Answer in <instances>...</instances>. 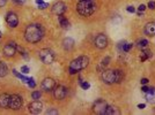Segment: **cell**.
Here are the masks:
<instances>
[{
	"mask_svg": "<svg viewBox=\"0 0 155 115\" xmlns=\"http://www.w3.org/2000/svg\"><path fill=\"white\" fill-rule=\"evenodd\" d=\"M15 4H19V5H21V4H25L26 2V0H13Z\"/></svg>",
	"mask_w": 155,
	"mask_h": 115,
	"instance_id": "37",
	"label": "cell"
},
{
	"mask_svg": "<svg viewBox=\"0 0 155 115\" xmlns=\"http://www.w3.org/2000/svg\"><path fill=\"white\" fill-rule=\"evenodd\" d=\"M63 47L64 50L66 51H71L73 47H74V39L71 38V37H67L63 40Z\"/></svg>",
	"mask_w": 155,
	"mask_h": 115,
	"instance_id": "17",
	"label": "cell"
},
{
	"mask_svg": "<svg viewBox=\"0 0 155 115\" xmlns=\"http://www.w3.org/2000/svg\"><path fill=\"white\" fill-rule=\"evenodd\" d=\"M58 21H59V26H61L63 29H68L70 28V22H68V20L65 16L58 15Z\"/></svg>",
	"mask_w": 155,
	"mask_h": 115,
	"instance_id": "19",
	"label": "cell"
},
{
	"mask_svg": "<svg viewBox=\"0 0 155 115\" xmlns=\"http://www.w3.org/2000/svg\"><path fill=\"white\" fill-rule=\"evenodd\" d=\"M113 114H119L118 108H117V107H113V106H108L104 115H113Z\"/></svg>",
	"mask_w": 155,
	"mask_h": 115,
	"instance_id": "20",
	"label": "cell"
},
{
	"mask_svg": "<svg viewBox=\"0 0 155 115\" xmlns=\"http://www.w3.org/2000/svg\"><path fill=\"white\" fill-rule=\"evenodd\" d=\"M46 114L50 115V114H58V111H56V109H49V111H46Z\"/></svg>",
	"mask_w": 155,
	"mask_h": 115,
	"instance_id": "32",
	"label": "cell"
},
{
	"mask_svg": "<svg viewBox=\"0 0 155 115\" xmlns=\"http://www.w3.org/2000/svg\"><path fill=\"white\" fill-rule=\"evenodd\" d=\"M127 12L128 13H134L136 12V9H134V7H132V6H127Z\"/></svg>",
	"mask_w": 155,
	"mask_h": 115,
	"instance_id": "33",
	"label": "cell"
},
{
	"mask_svg": "<svg viewBox=\"0 0 155 115\" xmlns=\"http://www.w3.org/2000/svg\"><path fill=\"white\" fill-rule=\"evenodd\" d=\"M148 7H149L151 9H154L155 8V1H149V2H148Z\"/></svg>",
	"mask_w": 155,
	"mask_h": 115,
	"instance_id": "34",
	"label": "cell"
},
{
	"mask_svg": "<svg viewBox=\"0 0 155 115\" xmlns=\"http://www.w3.org/2000/svg\"><path fill=\"white\" fill-rule=\"evenodd\" d=\"M107 107H108V104L104 100H102V99H99L93 105V112L96 113V114L104 115L105 114V111H107Z\"/></svg>",
	"mask_w": 155,
	"mask_h": 115,
	"instance_id": "5",
	"label": "cell"
},
{
	"mask_svg": "<svg viewBox=\"0 0 155 115\" xmlns=\"http://www.w3.org/2000/svg\"><path fill=\"white\" fill-rule=\"evenodd\" d=\"M145 107H146V105H145V104H139V105H138V108H140V109H143Z\"/></svg>",
	"mask_w": 155,
	"mask_h": 115,
	"instance_id": "40",
	"label": "cell"
},
{
	"mask_svg": "<svg viewBox=\"0 0 155 115\" xmlns=\"http://www.w3.org/2000/svg\"><path fill=\"white\" fill-rule=\"evenodd\" d=\"M146 100L149 104H155V88H152L146 92Z\"/></svg>",
	"mask_w": 155,
	"mask_h": 115,
	"instance_id": "18",
	"label": "cell"
},
{
	"mask_svg": "<svg viewBox=\"0 0 155 115\" xmlns=\"http://www.w3.org/2000/svg\"><path fill=\"white\" fill-rule=\"evenodd\" d=\"M28 85L30 86V88H35V86H36V83L34 82V79H32V78H30V79L28 81Z\"/></svg>",
	"mask_w": 155,
	"mask_h": 115,
	"instance_id": "29",
	"label": "cell"
},
{
	"mask_svg": "<svg viewBox=\"0 0 155 115\" xmlns=\"http://www.w3.org/2000/svg\"><path fill=\"white\" fill-rule=\"evenodd\" d=\"M49 5L46 4V2H42V4H38V8H41V9H45L46 7H48Z\"/></svg>",
	"mask_w": 155,
	"mask_h": 115,
	"instance_id": "30",
	"label": "cell"
},
{
	"mask_svg": "<svg viewBox=\"0 0 155 115\" xmlns=\"http://www.w3.org/2000/svg\"><path fill=\"white\" fill-rule=\"evenodd\" d=\"M7 71H8L7 66L4 64V62H0V77L6 76V75H7Z\"/></svg>",
	"mask_w": 155,
	"mask_h": 115,
	"instance_id": "23",
	"label": "cell"
},
{
	"mask_svg": "<svg viewBox=\"0 0 155 115\" xmlns=\"http://www.w3.org/2000/svg\"><path fill=\"white\" fill-rule=\"evenodd\" d=\"M22 106V98L17 94H12L9 98V108L11 109H19Z\"/></svg>",
	"mask_w": 155,
	"mask_h": 115,
	"instance_id": "7",
	"label": "cell"
},
{
	"mask_svg": "<svg viewBox=\"0 0 155 115\" xmlns=\"http://www.w3.org/2000/svg\"><path fill=\"white\" fill-rule=\"evenodd\" d=\"M141 90H142L143 92H147V91L149 90V88H148V86H147L146 84H143V85H142V88H141Z\"/></svg>",
	"mask_w": 155,
	"mask_h": 115,
	"instance_id": "35",
	"label": "cell"
},
{
	"mask_svg": "<svg viewBox=\"0 0 155 115\" xmlns=\"http://www.w3.org/2000/svg\"><path fill=\"white\" fill-rule=\"evenodd\" d=\"M0 35H1V34H0Z\"/></svg>",
	"mask_w": 155,
	"mask_h": 115,
	"instance_id": "41",
	"label": "cell"
},
{
	"mask_svg": "<svg viewBox=\"0 0 155 115\" xmlns=\"http://www.w3.org/2000/svg\"><path fill=\"white\" fill-rule=\"evenodd\" d=\"M88 64H89V59H88V56H85V55L79 56V58L74 59V60L70 64L68 73H70L71 75H74V74H76V73H79L80 70L85 69L86 67L88 66Z\"/></svg>",
	"mask_w": 155,
	"mask_h": 115,
	"instance_id": "3",
	"label": "cell"
},
{
	"mask_svg": "<svg viewBox=\"0 0 155 115\" xmlns=\"http://www.w3.org/2000/svg\"><path fill=\"white\" fill-rule=\"evenodd\" d=\"M80 85H81V88H82L84 90H88L89 88H90V84H89L88 82H81Z\"/></svg>",
	"mask_w": 155,
	"mask_h": 115,
	"instance_id": "28",
	"label": "cell"
},
{
	"mask_svg": "<svg viewBox=\"0 0 155 115\" xmlns=\"http://www.w3.org/2000/svg\"><path fill=\"white\" fill-rule=\"evenodd\" d=\"M116 71V83H120L124 79V73L122 70H115Z\"/></svg>",
	"mask_w": 155,
	"mask_h": 115,
	"instance_id": "24",
	"label": "cell"
},
{
	"mask_svg": "<svg viewBox=\"0 0 155 115\" xmlns=\"http://www.w3.org/2000/svg\"><path fill=\"white\" fill-rule=\"evenodd\" d=\"M31 97H32V99H35V100H38V99H41V97H42V93H41L40 91H34V92L31 93Z\"/></svg>",
	"mask_w": 155,
	"mask_h": 115,
	"instance_id": "27",
	"label": "cell"
},
{
	"mask_svg": "<svg viewBox=\"0 0 155 115\" xmlns=\"http://www.w3.org/2000/svg\"><path fill=\"white\" fill-rule=\"evenodd\" d=\"M13 74H14L15 76L16 77H19V78H20V79H21V81H22V82H26V83H28V81L29 79H30V77H26L25 76V75H22V74H20V73H17V71H16V70H13Z\"/></svg>",
	"mask_w": 155,
	"mask_h": 115,
	"instance_id": "25",
	"label": "cell"
},
{
	"mask_svg": "<svg viewBox=\"0 0 155 115\" xmlns=\"http://www.w3.org/2000/svg\"><path fill=\"white\" fill-rule=\"evenodd\" d=\"M21 71H22L23 74H28V73H29V68L27 67V66H23V67L21 68Z\"/></svg>",
	"mask_w": 155,
	"mask_h": 115,
	"instance_id": "31",
	"label": "cell"
},
{
	"mask_svg": "<svg viewBox=\"0 0 155 115\" xmlns=\"http://www.w3.org/2000/svg\"><path fill=\"white\" fill-rule=\"evenodd\" d=\"M95 45H96L97 49H101V50L105 49L108 46V38H107V36L103 35V34L97 35V37L95 38Z\"/></svg>",
	"mask_w": 155,
	"mask_h": 115,
	"instance_id": "9",
	"label": "cell"
},
{
	"mask_svg": "<svg viewBox=\"0 0 155 115\" xmlns=\"http://www.w3.org/2000/svg\"><path fill=\"white\" fill-rule=\"evenodd\" d=\"M9 98H11V96H8L6 93H2L0 96V107L1 108H8L9 107Z\"/></svg>",
	"mask_w": 155,
	"mask_h": 115,
	"instance_id": "16",
	"label": "cell"
},
{
	"mask_svg": "<svg viewBox=\"0 0 155 115\" xmlns=\"http://www.w3.org/2000/svg\"><path fill=\"white\" fill-rule=\"evenodd\" d=\"M67 94V90L63 85H58L53 89V96L57 100H63Z\"/></svg>",
	"mask_w": 155,
	"mask_h": 115,
	"instance_id": "8",
	"label": "cell"
},
{
	"mask_svg": "<svg viewBox=\"0 0 155 115\" xmlns=\"http://www.w3.org/2000/svg\"><path fill=\"white\" fill-rule=\"evenodd\" d=\"M147 45H148V40H146V39H140L138 41V47L139 49H145Z\"/></svg>",
	"mask_w": 155,
	"mask_h": 115,
	"instance_id": "26",
	"label": "cell"
},
{
	"mask_svg": "<svg viewBox=\"0 0 155 115\" xmlns=\"http://www.w3.org/2000/svg\"><path fill=\"white\" fill-rule=\"evenodd\" d=\"M6 1L7 0H0V7H4L6 5Z\"/></svg>",
	"mask_w": 155,
	"mask_h": 115,
	"instance_id": "39",
	"label": "cell"
},
{
	"mask_svg": "<svg viewBox=\"0 0 155 115\" xmlns=\"http://www.w3.org/2000/svg\"><path fill=\"white\" fill-rule=\"evenodd\" d=\"M40 59L43 64H50L53 62L55 60V53L52 50L50 49H44V50H41L40 51Z\"/></svg>",
	"mask_w": 155,
	"mask_h": 115,
	"instance_id": "4",
	"label": "cell"
},
{
	"mask_svg": "<svg viewBox=\"0 0 155 115\" xmlns=\"http://www.w3.org/2000/svg\"><path fill=\"white\" fill-rule=\"evenodd\" d=\"M102 81L105 84H112L116 83V71L108 69V70H103L102 73Z\"/></svg>",
	"mask_w": 155,
	"mask_h": 115,
	"instance_id": "6",
	"label": "cell"
},
{
	"mask_svg": "<svg viewBox=\"0 0 155 115\" xmlns=\"http://www.w3.org/2000/svg\"><path fill=\"white\" fill-rule=\"evenodd\" d=\"M145 34L149 37L155 36V22H148L145 26Z\"/></svg>",
	"mask_w": 155,
	"mask_h": 115,
	"instance_id": "15",
	"label": "cell"
},
{
	"mask_svg": "<svg viewBox=\"0 0 155 115\" xmlns=\"http://www.w3.org/2000/svg\"><path fill=\"white\" fill-rule=\"evenodd\" d=\"M66 11V5L63 1H58L52 6V13L56 15H63Z\"/></svg>",
	"mask_w": 155,
	"mask_h": 115,
	"instance_id": "10",
	"label": "cell"
},
{
	"mask_svg": "<svg viewBox=\"0 0 155 115\" xmlns=\"http://www.w3.org/2000/svg\"><path fill=\"white\" fill-rule=\"evenodd\" d=\"M42 108H43L42 102H40L38 100H35V101H32L29 105V111H30V113H32V114H38V113H41V112H42Z\"/></svg>",
	"mask_w": 155,
	"mask_h": 115,
	"instance_id": "13",
	"label": "cell"
},
{
	"mask_svg": "<svg viewBox=\"0 0 155 115\" xmlns=\"http://www.w3.org/2000/svg\"><path fill=\"white\" fill-rule=\"evenodd\" d=\"M76 9L78 13L82 16H90L96 11V5L93 2V0H80Z\"/></svg>",
	"mask_w": 155,
	"mask_h": 115,
	"instance_id": "2",
	"label": "cell"
},
{
	"mask_svg": "<svg viewBox=\"0 0 155 115\" xmlns=\"http://www.w3.org/2000/svg\"><path fill=\"white\" fill-rule=\"evenodd\" d=\"M152 52L148 51V50H142V54H141L140 59L141 61H145V60H147V59H149V58H152Z\"/></svg>",
	"mask_w": 155,
	"mask_h": 115,
	"instance_id": "22",
	"label": "cell"
},
{
	"mask_svg": "<svg viewBox=\"0 0 155 115\" xmlns=\"http://www.w3.org/2000/svg\"><path fill=\"white\" fill-rule=\"evenodd\" d=\"M138 9H139V12H143V11L146 9V6H145V5H140Z\"/></svg>",
	"mask_w": 155,
	"mask_h": 115,
	"instance_id": "36",
	"label": "cell"
},
{
	"mask_svg": "<svg viewBox=\"0 0 155 115\" xmlns=\"http://www.w3.org/2000/svg\"><path fill=\"white\" fill-rule=\"evenodd\" d=\"M25 37L29 43H38L43 38V29L38 24H29L26 28Z\"/></svg>",
	"mask_w": 155,
	"mask_h": 115,
	"instance_id": "1",
	"label": "cell"
},
{
	"mask_svg": "<svg viewBox=\"0 0 155 115\" xmlns=\"http://www.w3.org/2000/svg\"><path fill=\"white\" fill-rule=\"evenodd\" d=\"M6 22L11 28H15L19 24V19L15 13H8L6 15Z\"/></svg>",
	"mask_w": 155,
	"mask_h": 115,
	"instance_id": "11",
	"label": "cell"
},
{
	"mask_svg": "<svg viewBox=\"0 0 155 115\" xmlns=\"http://www.w3.org/2000/svg\"><path fill=\"white\" fill-rule=\"evenodd\" d=\"M16 53V44L15 43H8L4 47V54L6 56H13Z\"/></svg>",
	"mask_w": 155,
	"mask_h": 115,
	"instance_id": "12",
	"label": "cell"
},
{
	"mask_svg": "<svg viewBox=\"0 0 155 115\" xmlns=\"http://www.w3.org/2000/svg\"><path fill=\"white\" fill-rule=\"evenodd\" d=\"M42 89L45 91H52L55 89V81L52 78H45L42 82Z\"/></svg>",
	"mask_w": 155,
	"mask_h": 115,
	"instance_id": "14",
	"label": "cell"
},
{
	"mask_svg": "<svg viewBox=\"0 0 155 115\" xmlns=\"http://www.w3.org/2000/svg\"><path fill=\"white\" fill-rule=\"evenodd\" d=\"M109 61H110V58H109V56L104 58V59L101 61V64L97 67V69H99V70H102V71H103V70H105V67L109 64Z\"/></svg>",
	"mask_w": 155,
	"mask_h": 115,
	"instance_id": "21",
	"label": "cell"
},
{
	"mask_svg": "<svg viewBox=\"0 0 155 115\" xmlns=\"http://www.w3.org/2000/svg\"><path fill=\"white\" fill-rule=\"evenodd\" d=\"M140 82H141V84L143 85V84H147V83H148V79H147V78H142Z\"/></svg>",
	"mask_w": 155,
	"mask_h": 115,
	"instance_id": "38",
	"label": "cell"
}]
</instances>
